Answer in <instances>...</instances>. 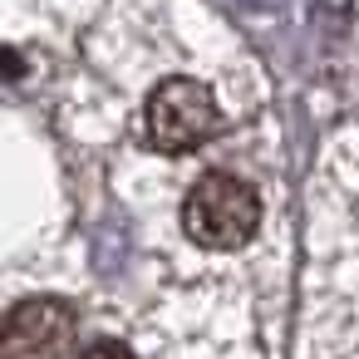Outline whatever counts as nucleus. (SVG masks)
<instances>
[{"label": "nucleus", "instance_id": "obj_3", "mask_svg": "<svg viewBox=\"0 0 359 359\" xmlns=\"http://www.w3.org/2000/svg\"><path fill=\"white\" fill-rule=\"evenodd\" d=\"M79 339V320L55 295H30L6 315L0 359H69Z\"/></svg>", "mask_w": 359, "mask_h": 359}, {"label": "nucleus", "instance_id": "obj_2", "mask_svg": "<svg viewBox=\"0 0 359 359\" xmlns=\"http://www.w3.org/2000/svg\"><path fill=\"white\" fill-rule=\"evenodd\" d=\"M222 128V109L212 99L207 84L197 79H163L148 104H143V133L158 153L168 158H182V153H197L202 143H212Z\"/></svg>", "mask_w": 359, "mask_h": 359}, {"label": "nucleus", "instance_id": "obj_1", "mask_svg": "<svg viewBox=\"0 0 359 359\" xmlns=\"http://www.w3.org/2000/svg\"><path fill=\"white\" fill-rule=\"evenodd\" d=\"M182 226L197 246L207 251H236L256 236L261 226V197L246 177L236 172H202L192 187H187V202H182Z\"/></svg>", "mask_w": 359, "mask_h": 359}, {"label": "nucleus", "instance_id": "obj_4", "mask_svg": "<svg viewBox=\"0 0 359 359\" xmlns=\"http://www.w3.org/2000/svg\"><path fill=\"white\" fill-rule=\"evenodd\" d=\"M79 359H133V349L118 344V339H99V344H89Z\"/></svg>", "mask_w": 359, "mask_h": 359}]
</instances>
